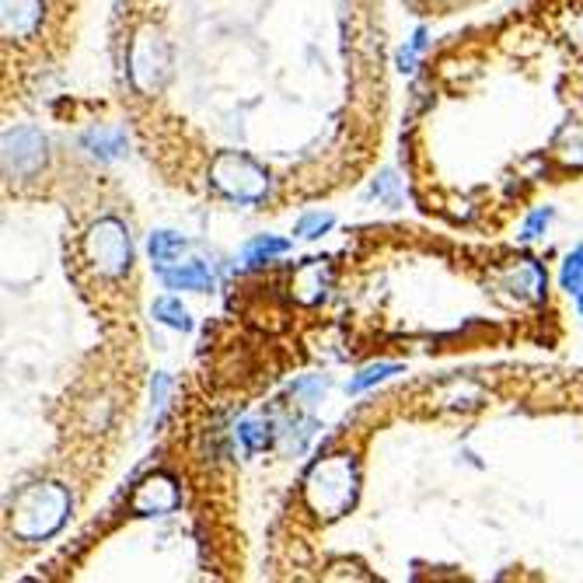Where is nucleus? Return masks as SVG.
<instances>
[{
    "label": "nucleus",
    "mask_w": 583,
    "mask_h": 583,
    "mask_svg": "<svg viewBox=\"0 0 583 583\" xmlns=\"http://www.w3.org/2000/svg\"><path fill=\"white\" fill-rule=\"evenodd\" d=\"M168 70H172V53H168L164 35L155 25H144L129 43V81L144 95H155L168 81Z\"/></svg>",
    "instance_id": "obj_5"
},
{
    "label": "nucleus",
    "mask_w": 583,
    "mask_h": 583,
    "mask_svg": "<svg viewBox=\"0 0 583 583\" xmlns=\"http://www.w3.org/2000/svg\"><path fill=\"white\" fill-rule=\"evenodd\" d=\"M185 241L182 235H175V231H155L147 238V252H150V262H155L158 270H168V266H175L179 262V255L185 252Z\"/></svg>",
    "instance_id": "obj_13"
},
{
    "label": "nucleus",
    "mask_w": 583,
    "mask_h": 583,
    "mask_svg": "<svg viewBox=\"0 0 583 583\" xmlns=\"http://www.w3.org/2000/svg\"><path fill=\"white\" fill-rule=\"evenodd\" d=\"M356 493H361V468H356L353 455L322 458L318 465H311V472L305 479V503L322 521L350 514Z\"/></svg>",
    "instance_id": "obj_1"
},
{
    "label": "nucleus",
    "mask_w": 583,
    "mask_h": 583,
    "mask_svg": "<svg viewBox=\"0 0 583 583\" xmlns=\"http://www.w3.org/2000/svg\"><path fill=\"white\" fill-rule=\"evenodd\" d=\"M238 441L244 444L249 455H255V450H266L273 444V426L266 420H244L238 426Z\"/></svg>",
    "instance_id": "obj_17"
},
{
    "label": "nucleus",
    "mask_w": 583,
    "mask_h": 583,
    "mask_svg": "<svg viewBox=\"0 0 583 583\" xmlns=\"http://www.w3.org/2000/svg\"><path fill=\"white\" fill-rule=\"evenodd\" d=\"M506 284H511L514 290L528 294V297H541L545 294V270L538 266L535 259H517L511 270H506Z\"/></svg>",
    "instance_id": "obj_12"
},
{
    "label": "nucleus",
    "mask_w": 583,
    "mask_h": 583,
    "mask_svg": "<svg viewBox=\"0 0 583 583\" xmlns=\"http://www.w3.org/2000/svg\"><path fill=\"white\" fill-rule=\"evenodd\" d=\"M161 273V284L168 290H193V294H203L210 290L214 284V273L206 262H175V266L168 270H158Z\"/></svg>",
    "instance_id": "obj_10"
},
{
    "label": "nucleus",
    "mask_w": 583,
    "mask_h": 583,
    "mask_svg": "<svg viewBox=\"0 0 583 583\" xmlns=\"http://www.w3.org/2000/svg\"><path fill=\"white\" fill-rule=\"evenodd\" d=\"M290 252V241L287 238H276V235H259L252 238L249 244H244V266H262V262H270L276 255H287Z\"/></svg>",
    "instance_id": "obj_14"
},
{
    "label": "nucleus",
    "mask_w": 583,
    "mask_h": 583,
    "mask_svg": "<svg viewBox=\"0 0 583 583\" xmlns=\"http://www.w3.org/2000/svg\"><path fill=\"white\" fill-rule=\"evenodd\" d=\"M70 517V493L60 482H35L14 496L11 531L22 541H43L56 535Z\"/></svg>",
    "instance_id": "obj_2"
},
{
    "label": "nucleus",
    "mask_w": 583,
    "mask_h": 583,
    "mask_svg": "<svg viewBox=\"0 0 583 583\" xmlns=\"http://www.w3.org/2000/svg\"><path fill=\"white\" fill-rule=\"evenodd\" d=\"M179 503H182L179 482L168 476V472L147 476V479L137 485L134 500H129L134 514H140V517H164V514H172Z\"/></svg>",
    "instance_id": "obj_7"
},
{
    "label": "nucleus",
    "mask_w": 583,
    "mask_h": 583,
    "mask_svg": "<svg viewBox=\"0 0 583 583\" xmlns=\"http://www.w3.org/2000/svg\"><path fill=\"white\" fill-rule=\"evenodd\" d=\"M395 185H399V179H395L391 172H385V175H381L378 182H374V185H370V196H378V199H388V203L395 206V203H399V193H395Z\"/></svg>",
    "instance_id": "obj_22"
},
{
    "label": "nucleus",
    "mask_w": 583,
    "mask_h": 583,
    "mask_svg": "<svg viewBox=\"0 0 583 583\" xmlns=\"http://www.w3.org/2000/svg\"><path fill=\"white\" fill-rule=\"evenodd\" d=\"M329 284H332L329 259H308L305 266L294 273V297L300 305H318V300L325 297Z\"/></svg>",
    "instance_id": "obj_9"
},
{
    "label": "nucleus",
    "mask_w": 583,
    "mask_h": 583,
    "mask_svg": "<svg viewBox=\"0 0 583 583\" xmlns=\"http://www.w3.org/2000/svg\"><path fill=\"white\" fill-rule=\"evenodd\" d=\"M84 150H91L95 158L102 161H116L123 158V150H126V129L123 126H91L84 129V137H81Z\"/></svg>",
    "instance_id": "obj_11"
},
{
    "label": "nucleus",
    "mask_w": 583,
    "mask_h": 583,
    "mask_svg": "<svg viewBox=\"0 0 583 583\" xmlns=\"http://www.w3.org/2000/svg\"><path fill=\"white\" fill-rule=\"evenodd\" d=\"M84 259L102 279H119L134 266V241H129L126 224L116 217H102L91 224L84 235Z\"/></svg>",
    "instance_id": "obj_3"
},
{
    "label": "nucleus",
    "mask_w": 583,
    "mask_h": 583,
    "mask_svg": "<svg viewBox=\"0 0 583 583\" xmlns=\"http://www.w3.org/2000/svg\"><path fill=\"white\" fill-rule=\"evenodd\" d=\"M43 0H0V25H4V39L22 43L32 39L43 25Z\"/></svg>",
    "instance_id": "obj_8"
},
{
    "label": "nucleus",
    "mask_w": 583,
    "mask_h": 583,
    "mask_svg": "<svg viewBox=\"0 0 583 583\" xmlns=\"http://www.w3.org/2000/svg\"><path fill=\"white\" fill-rule=\"evenodd\" d=\"M155 318H158L161 325L179 329V332H190V329H193L190 311H185V305H182V300H175V297H161V300H155Z\"/></svg>",
    "instance_id": "obj_15"
},
{
    "label": "nucleus",
    "mask_w": 583,
    "mask_h": 583,
    "mask_svg": "<svg viewBox=\"0 0 583 583\" xmlns=\"http://www.w3.org/2000/svg\"><path fill=\"white\" fill-rule=\"evenodd\" d=\"M168 388H172V378L168 374H155V409H164Z\"/></svg>",
    "instance_id": "obj_23"
},
{
    "label": "nucleus",
    "mask_w": 583,
    "mask_h": 583,
    "mask_svg": "<svg viewBox=\"0 0 583 583\" xmlns=\"http://www.w3.org/2000/svg\"><path fill=\"white\" fill-rule=\"evenodd\" d=\"M426 49V28H416L412 32V39L402 46V53H399V70H416V64H420V53Z\"/></svg>",
    "instance_id": "obj_20"
},
{
    "label": "nucleus",
    "mask_w": 583,
    "mask_h": 583,
    "mask_svg": "<svg viewBox=\"0 0 583 583\" xmlns=\"http://www.w3.org/2000/svg\"><path fill=\"white\" fill-rule=\"evenodd\" d=\"M391 374H402V364H370V367H364V370L350 381V391H353V395H356V391H367L370 385H378V381L391 378Z\"/></svg>",
    "instance_id": "obj_18"
},
{
    "label": "nucleus",
    "mask_w": 583,
    "mask_h": 583,
    "mask_svg": "<svg viewBox=\"0 0 583 583\" xmlns=\"http://www.w3.org/2000/svg\"><path fill=\"white\" fill-rule=\"evenodd\" d=\"M549 220H552V210H549V206H541V210H535L528 220H524L521 238H524V241H535L545 228H549Z\"/></svg>",
    "instance_id": "obj_21"
},
{
    "label": "nucleus",
    "mask_w": 583,
    "mask_h": 583,
    "mask_svg": "<svg viewBox=\"0 0 583 583\" xmlns=\"http://www.w3.org/2000/svg\"><path fill=\"white\" fill-rule=\"evenodd\" d=\"M46 164V137L35 126H14L4 134L8 179H28Z\"/></svg>",
    "instance_id": "obj_6"
},
{
    "label": "nucleus",
    "mask_w": 583,
    "mask_h": 583,
    "mask_svg": "<svg viewBox=\"0 0 583 583\" xmlns=\"http://www.w3.org/2000/svg\"><path fill=\"white\" fill-rule=\"evenodd\" d=\"M559 287L567 290L570 297H583V244H580V249H573L567 259H562Z\"/></svg>",
    "instance_id": "obj_16"
},
{
    "label": "nucleus",
    "mask_w": 583,
    "mask_h": 583,
    "mask_svg": "<svg viewBox=\"0 0 583 583\" xmlns=\"http://www.w3.org/2000/svg\"><path fill=\"white\" fill-rule=\"evenodd\" d=\"M332 224H335L332 214H308V217H300V220H297L294 235H297V238H305V241H315V238H322V235L332 228Z\"/></svg>",
    "instance_id": "obj_19"
},
{
    "label": "nucleus",
    "mask_w": 583,
    "mask_h": 583,
    "mask_svg": "<svg viewBox=\"0 0 583 583\" xmlns=\"http://www.w3.org/2000/svg\"><path fill=\"white\" fill-rule=\"evenodd\" d=\"M210 182L235 203H262L270 193L266 168H259L249 155H241V150H220L210 161Z\"/></svg>",
    "instance_id": "obj_4"
},
{
    "label": "nucleus",
    "mask_w": 583,
    "mask_h": 583,
    "mask_svg": "<svg viewBox=\"0 0 583 583\" xmlns=\"http://www.w3.org/2000/svg\"><path fill=\"white\" fill-rule=\"evenodd\" d=\"M576 308H580V315H583V297H576Z\"/></svg>",
    "instance_id": "obj_24"
}]
</instances>
